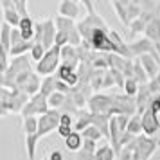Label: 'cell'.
<instances>
[{
	"label": "cell",
	"instance_id": "cell-17",
	"mask_svg": "<svg viewBox=\"0 0 160 160\" xmlns=\"http://www.w3.org/2000/svg\"><path fill=\"white\" fill-rule=\"evenodd\" d=\"M83 142H85V138H83V135H81L79 131H72V135L68 138H65V148L68 151L79 153L81 148H83Z\"/></svg>",
	"mask_w": 160,
	"mask_h": 160
},
{
	"label": "cell",
	"instance_id": "cell-16",
	"mask_svg": "<svg viewBox=\"0 0 160 160\" xmlns=\"http://www.w3.org/2000/svg\"><path fill=\"white\" fill-rule=\"evenodd\" d=\"M16 29L22 32L23 40L27 42H34V31H36V20H32L31 16H25L20 20V25Z\"/></svg>",
	"mask_w": 160,
	"mask_h": 160
},
{
	"label": "cell",
	"instance_id": "cell-11",
	"mask_svg": "<svg viewBox=\"0 0 160 160\" xmlns=\"http://www.w3.org/2000/svg\"><path fill=\"white\" fill-rule=\"evenodd\" d=\"M81 2H76V0H61L58 6V15L65 16V18H70V20H78L81 16Z\"/></svg>",
	"mask_w": 160,
	"mask_h": 160
},
{
	"label": "cell",
	"instance_id": "cell-8",
	"mask_svg": "<svg viewBox=\"0 0 160 160\" xmlns=\"http://www.w3.org/2000/svg\"><path fill=\"white\" fill-rule=\"evenodd\" d=\"M49 101H47V97H43L42 94H36L32 95V97H29V101H27V104L23 106L22 110V119H25V117H42L45 115L47 112H49Z\"/></svg>",
	"mask_w": 160,
	"mask_h": 160
},
{
	"label": "cell",
	"instance_id": "cell-32",
	"mask_svg": "<svg viewBox=\"0 0 160 160\" xmlns=\"http://www.w3.org/2000/svg\"><path fill=\"white\" fill-rule=\"evenodd\" d=\"M13 6H15L16 13L22 16V18H25V16H31V15H29V9H27V2H25V0H13Z\"/></svg>",
	"mask_w": 160,
	"mask_h": 160
},
{
	"label": "cell",
	"instance_id": "cell-24",
	"mask_svg": "<svg viewBox=\"0 0 160 160\" xmlns=\"http://www.w3.org/2000/svg\"><path fill=\"white\" fill-rule=\"evenodd\" d=\"M56 83H58V79H56V76H51V78H43V81H42V90H40V94L43 95V97H51L54 92H56Z\"/></svg>",
	"mask_w": 160,
	"mask_h": 160
},
{
	"label": "cell",
	"instance_id": "cell-34",
	"mask_svg": "<svg viewBox=\"0 0 160 160\" xmlns=\"http://www.w3.org/2000/svg\"><path fill=\"white\" fill-rule=\"evenodd\" d=\"M74 117L70 113H61V119H59V126H65V128H74Z\"/></svg>",
	"mask_w": 160,
	"mask_h": 160
},
{
	"label": "cell",
	"instance_id": "cell-23",
	"mask_svg": "<svg viewBox=\"0 0 160 160\" xmlns=\"http://www.w3.org/2000/svg\"><path fill=\"white\" fill-rule=\"evenodd\" d=\"M54 22H56V29L61 31V32H72L76 27H78V23L70 20V18H65V16H56L54 18Z\"/></svg>",
	"mask_w": 160,
	"mask_h": 160
},
{
	"label": "cell",
	"instance_id": "cell-29",
	"mask_svg": "<svg viewBox=\"0 0 160 160\" xmlns=\"http://www.w3.org/2000/svg\"><path fill=\"white\" fill-rule=\"evenodd\" d=\"M81 135H83L85 140H94V142H99V140L104 137V135H102V131L99 130L97 126H90V128H87Z\"/></svg>",
	"mask_w": 160,
	"mask_h": 160
},
{
	"label": "cell",
	"instance_id": "cell-33",
	"mask_svg": "<svg viewBox=\"0 0 160 160\" xmlns=\"http://www.w3.org/2000/svg\"><path fill=\"white\" fill-rule=\"evenodd\" d=\"M148 88H149V92H151L153 95H160V74L155 79H151L148 83Z\"/></svg>",
	"mask_w": 160,
	"mask_h": 160
},
{
	"label": "cell",
	"instance_id": "cell-18",
	"mask_svg": "<svg viewBox=\"0 0 160 160\" xmlns=\"http://www.w3.org/2000/svg\"><path fill=\"white\" fill-rule=\"evenodd\" d=\"M126 133H130L133 137H140V135H144V131H142V115H135L130 117V122H128V128H126Z\"/></svg>",
	"mask_w": 160,
	"mask_h": 160
},
{
	"label": "cell",
	"instance_id": "cell-14",
	"mask_svg": "<svg viewBox=\"0 0 160 160\" xmlns=\"http://www.w3.org/2000/svg\"><path fill=\"white\" fill-rule=\"evenodd\" d=\"M137 59H138V63L142 65V68H144V72H146V76H148L149 81L155 79L160 74V61L158 59H155L153 56H140Z\"/></svg>",
	"mask_w": 160,
	"mask_h": 160
},
{
	"label": "cell",
	"instance_id": "cell-25",
	"mask_svg": "<svg viewBox=\"0 0 160 160\" xmlns=\"http://www.w3.org/2000/svg\"><path fill=\"white\" fill-rule=\"evenodd\" d=\"M22 130L25 135H38V117L22 119Z\"/></svg>",
	"mask_w": 160,
	"mask_h": 160
},
{
	"label": "cell",
	"instance_id": "cell-26",
	"mask_svg": "<svg viewBox=\"0 0 160 160\" xmlns=\"http://www.w3.org/2000/svg\"><path fill=\"white\" fill-rule=\"evenodd\" d=\"M67 97H68V95L59 94V92H54V94L47 99V101H49V108L51 110H59V112H61V108L65 106V102H67Z\"/></svg>",
	"mask_w": 160,
	"mask_h": 160
},
{
	"label": "cell",
	"instance_id": "cell-15",
	"mask_svg": "<svg viewBox=\"0 0 160 160\" xmlns=\"http://www.w3.org/2000/svg\"><path fill=\"white\" fill-rule=\"evenodd\" d=\"M144 36L155 45V49H157V52H158V56H160V16L148 23Z\"/></svg>",
	"mask_w": 160,
	"mask_h": 160
},
{
	"label": "cell",
	"instance_id": "cell-4",
	"mask_svg": "<svg viewBox=\"0 0 160 160\" xmlns=\"http://www.w3.org/2000/svg\"><path fill=\"white\" fill-rule=\"evenodd\" d=\"M157 140L149 138L146 135H140L133 140V160H149L153 153L157 151Z\"/></svg>",
	"mask_w": 160,
	"mask_h": 160
},
{
	"label": "cell",
	"instance_id": "cell-40",
	"mask_svg": "<svg viewBox=\"0 0 160 160\" xmlns=\"http://www.w3.org/2000/svg\"><path fill=\"white\" fill-rule=\"evenodd\" d=\"M72 131H74V128H65V126H59V128H58V133L63 137V140L70 137V135H72Z\"/></svg>",
	"mask_w": 160,
	"mask_h": 160
},
{
	"label": "cell",
	"instance_id": "cell-19",
	"mask_svg": "<svg viewBox=\"0 0 160 160\" xmlns=\"http://www.w3.org/2000/svg\"><path fill=\"white\" fill-rule=\"evenodd\" d=\"M112 8H113V11L117 13V18L121 20V23L128 29V25H130L131 22H130V18H128V11H126L124 2L122 0H113V2H112Z\"/></svg>",
	"mask_w": 160,
	"mask_h": 160
},
{
	"label": "cell",
	"instance_id": "cell-9",
	"mask_svg": "<svg viewBox=\"0 0 160 160\" xmlns=\"http://www.w3.org/2000/svg\"><path fill=\"white\" fill-rule=\"evenodd\" d=\"M142 131L149 138H157V135L160 133V117L153 113L151 110L142 113Z\"/></svg>",
	"mask_w": 160,
	"mask_h": 160
},
{
	"label": "cell",
	"instance_id": "cell-5",
	"mask_svg": "<svg viewBox=\"0 0 160 160\" xmlns=\"http://www.w3.org/2000/svg\"><path fill=\"white\" fill-rule=\"evenodd\" d=\"M88 108L92 113H99V115L113 117V95H104V94H94L88 99Z\"/></svg>",
	"mask_w": 160,
	"mask_h": 160
},
{
	"label": "cell",
	"instance_id": "cell-12",
	"mask_svg": "<svg viewBox=\"0 0 160 160\" xmlns=\"http://www.w3.org/2000/svg\"><path fill=\"white\" fill-rule=\"evenodd\" d=\"M56 34H58V29H56V22H54V18H45L43 20V36H42V45H43L47 51L54 47Z\"/></svg>",
	"mask_w": 160,
	"mask_h": 160
},
{
	"label": "cell",
	"instance_id": "cell-38",
	"mask_svg": "<svg viewBox=\"0 0 160 160\" xmlns=\"http://www.w3.org/2000/svg\"><path fill=\"white\" fill-rule=\"evenodd\" d=\"M149 110H151L153 113H157V115L160 117V95H155L151 101V106H149Z\"/></svg>",
	"mask_w": 160,
	"mask_h": 160
},
{
	"label": "cell",
	"instance_id": "cell-20",
	"mask_svg": "<svg viewBox=\"0 0 160 160\" xmlns=\"http://www.w3.org/2000/svg\"><path fill=\"white\" fill-rule=\"evenodd\" d=\"M11 32H13V27L8 23H2V27H0V49H4L6 52L11 51Z\"/></svg>",
	"mask_w": 160,
	"mask_h": 160
},
{
	"label": "cell",
	"instance_id": "cell-3",
	"mask_svg": "<svg viewBox=\"0 0 160 160\" xmlns=\"http://www.w3.org/2000/svg\"><path fill=\"white\" fill-rule=\"evenodd\" d=\"M42 81L43 79H42V78L31 68V70H25L23 74H20V76L16 78L15 88L16 90H20L22 94L32 97V95L40 94V90H42Z\"/></svg>",
	"mask_w": 160,
	"mask_h": 160
},
{
	"label": "cell",
	"instance_id": "cell-30",
	"mask_svg": "<svg viewBox=\"0 0 160 160\" xmlns=\"http://www.w3.org/2000/svg\"><path fill=\"white\" fill-rule=\"evenodd\" d=\"M133 78L140 83V85H146V83H149V79H148V76H146L144 68H142V65L138 63V59H133Z\"/></svg>",
	"mask_w": 160,
	"mask_h": 160
},
{
	"label": "cell",
	"instance_id": "cell-43",
	"mask_svg": "<svg viewBox=\"0 0 160 160\" xmlns=\"http://www.w3.org/2000/svg\"><path fill=\"white\" fill-rule=\"evenodd\" d=\"M43 160H47V157H45V158H43Z\"/></svg>",
	"mask_w": 160,
	"mask_h": 160
},
{
	"label": "cell",
	"instance_id": "cell-27",
	"mask_svg": "<svg viewBox=\"0 0 160 160\" xmlns=\"http://www.w3.org/2000/svg\"><path fill=\"white\" fill-rule=\"evenodd\" d=\"M138 88H140V83H138L135 78H126L122 90H124V94L128 95V97H137Z\"/></svg>",
	"mask_w": 160,
	"mask_h": 160
},
{
	"label": "cell",
	"instance_id": "cell-42",
	"mask_svg": "<svg viewBox=\"0 0 160 160\" xmlns=\"http://www.w3.org/2000/svg\"><path fill=\"white\" fill-rule=\"evenodd\" d=\"M155 140H157V144H158V148H160V133L157 135V138H155Z\"/></svg>",
	"mask_w": 160,
	"mask_h": 160
},
{
	"label": "cell",
	"instance_id": "cell-39",
	"mask_svg": "<svg viewBox=\"0 0 160 160\" xmlns=\"http://www.w3.org/2000/svg\"><path fill=\"white\" fill-rule=\"evenodd\" d=\"M47 160H65V157H63V153L59 151V149H52L47 155Z\"/></svg>",
	"mask_w": 160,
	"mask_h": 160
},
{
	"label": "cell",
	"instance_id": "cell-13",
	"mask_svg": "<svg viewBox=\"0 0 160 160\" xmlns=\"http://www.w3.org/2000/svg\"><path fill=\"white\" fill-rule=\"evenodd\" d=\"M0 8H2V13H4V23H8V25H11L13 29H16V27L20 25L22 16L16 13V9H15V6H13V2L2 0V2H0Z\"/></svg>",
	"mask_w": 160,
	"mask_h": 160
},
{
	"label": "cell",
	"instance_id": "cell-31",
	"mask_svg": "<svg viewBox=\"0 0 160 160\" xmlns=\"http://www.w3.org/2000/svg\"><path fill=\"white\" fill-rule=\"evenodd\" d=\"M45 52H47V49H45L42 43H34L32 45V49H31V59H32V61H42V58H43L45 56Z\"/></svg>",
	"mask_w": 160,
	"mask_h": 160
},
{
	"label": "cell",
	"instance_id": "cell-10",
	"mask_svg": "<svg viewBox=\"0 0 160 160\" xmlns=\"http://www.w3.org/2000/svg\"><path fill=\"white\" fill-rule=\"evenodd\" d=\"M140 4V18L146 23H149L151 20L160 16V0H138Z\"/></svg>",
	"mask_w": 160,
	"mask_h": 160
},
{
	"label": "cell",
	"instance_id": "cell-21",
	"mask_svg": "<svg viewBox=\"0 0 160 160\" xmlns=\"http://www.w3.org/2000/svg\"><path fill=\"white\" fill-rule=\"evenodd\" d=\"M97 160H117V153L112 148V144H101L95 151Z\"/></svg>",
	"mask_w": 160,
	"mask_h": 160
},
{
	"label": "cell",
	"instance_id": "cell-37",
	"mask_svg": "<svg viewBox=\"0 0 160 160\" xmlns=\"http://www.w3.org/2000/svg\"><path fill=\"white\" fill-rule=\"evenodd\" d=\"M81 8L87 11L85 15H94L95 13V4L94 2H90V0H83V2H81Z\"/></svg>",
	"mask_w": 160,
	"mask_h": 160
},
{
	"label": "cell",
	"instance_id": "cell-7",
	"mask_svg": "<svg viewBox=\"0 0 160 160\" xmlns=\"http://www.w3.org/2000/svg\"><path fill=\"white\" fill-rule=\"evenodd\" d=\"M61 112L59 110H49L45 115L38 117V137H47L52 131H58Z\"/></svg>",
	"mask_w": 160,
	"mask_h": 160
},
{
	"label": "cell",
	"instance_id": "cell-22",
	"mask_svg": "<svg viewBox=\"0 0 160 160\" xmlns=\"http://www.w3.org/2000/svg\"><path fill=\"white\" fill-rule=\"evenodd\" d=\"M38 135H25V151H27V160L36 158V149H38Z\"/></svg>",
	"mask_w": 160,
	"mask_h": 160
},
{
	"label": "cell",
	"instance_id": "cell-28",
	"mask_svg": "<svg viewBox=\"0 0 160 160\" xmlns=\"http://www.w3.org/2000/svg\"><path fill=\"white\" fill-rule=\"evenodd\" d=\"M146 27H148V23H146L142 18H137V20H133V22L128 25V32H130L131 36H137V34L146 32Z\"/></svg>",
	"mask_w": 160,
	"mask_h": 160
},
{
	"label": "cell",
	"instance_id": "cell-36",
	"mask_svg": "<svg viewBox=\"0 0 160 160\" xmlns=\"http://www.w3.org/2000/svg\"><path fill=\"white\" fill-rule=\"evenodd\" d=\"M22 42H23L22 32H20L18 29H13V32H11V47H13V45L22 43ZM25 42H27V40H25ZM9 52H11V51H9Z\"/></svg>",
	"mask_w": 160,
	"mask_h": 160
},
{
	"label": "cell",
	"instance_id": "cell-1",
	"mask_svg": "<svg viewBox=\"0 0 160 160\" xmlns=\"http://www.w3.org/2000/svg\"><path fill=\"white\" fill-rule=\"evenodd\" d=\"M78 31L83 38V47H87L88 51L108 52V54H117V56L131 59L128 52V43L97 13L85 15V18L78 23Z\"/></svg>",
	"mask_w": 160,
	"mask_h": 160
},
{
	"label": "cell",
	"instance_id": "cell-6",
	"mask_svg": "<svg viewBox=\"0 0 160 160\" xmlns=\"http://www.w3.org/2000/svg\"><path fill=\"white\" fill-rule=\"evenodd\" d=\"M128 52H130L131 59H137V58H140V56H153L155 59L160 61V56H158V52H157V49H155V45H153L146 36L130 42V43H128Z\"/></svg>",
	"mask_w": 160,
	"mask_h": 160
},
{
	"label": "cell",
	"instance_id": "cell-2",
	"mask_svg": "<svg viewBox=\"0 0 160 160\" xmlns=\"http://www.w3.org/2000/svg\"><path fill=\"white\" fill-rule=\"evenodd\" d=\"M59 65H61V47L54 45L52 49L45 52V56L42 58V61L36 63V68L34 72L40 76V78H51L58 72Z\"/></svg>",
	"mask_w": 160,
	"mask_h": 160
},
{
	"label": "cell",
	"instance_id": "cell-35",
	"mask_svg": "<svg viewBox=\"0 0 160 160\" xmlns=\"http://www.w3.org/2000/svg\"><path fill=\"white\" fill-rule=\"evenodd\" d=\"M76 160H97V157H95V153H92V151L81 149L79 153H76Z\"/></svg>",
	"mask_w": 160,
	"mask_h": 160
},
{
	"label": "cell",
	"instance_id": "cell-41",
	"mask_svg": "<svg viewBox=\"0 0 160 160\" xmlns=\"http://www.w3.org/2000/svg\"><path fill=\"white\" fill-rule=\"evenodd\" d=\"M9 113V108H8V102L4 101V99H0V117L8 115Z\"/></svg>",
	"mask_w": 160,
	"mask_h": 160
}]
</instances>
